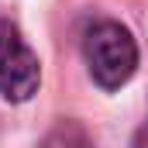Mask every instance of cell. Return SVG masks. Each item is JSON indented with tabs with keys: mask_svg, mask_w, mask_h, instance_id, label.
Here are the masks:
<instances>
[{
	"mask_svg": "<svg viewBox=\"0 0 148 148\" xmlns=\"http://www.w3.org/2000/svg\"><path fill=\"white\" fill-rule=\"evenodd\" d=\"M41 148H93V141L86 138V131L79 127V124H73V121H62L45 141H41Z\"/></svg>",
	"mask_w": 148,
	"mask_h": 148,
	"instance_id": "3957f363",
	"label": "cell"
},
{
	"mask_svg": "<svg viewBox=\"0 0 148 148\" xmlns=\"http://www.w3.org/2000/svg\"><path fill=\"white\" fill-rule=\"evenodd\" d=\"M83 52H86V66L93 79L103 86V90H117L124 86L134 66H138V48H134V38L127 35V28H121L117 21H100L86 31L83 41Z\"/></svg>",
	"mask_w": 148,
	"mask_h": 148,
	"instance_id": "6da1fadb",
	"label": "cell"
},
{
	"mask_svg": "<svg viewBox=\"0 0 148 148\" xmlns=\"http://www.w3.org/2000/svg\"><path fill=\"white\" fill-rule=\"evenodd\" d=\"M134 148H148V124L138 131V138H134Z\"/></svg>",
	"mask_w": 148,
	"mask_h": 148,
	"instance_id": "277c9868",
	"label": "cell"
},
{
	"mask_svg": "<svg viewBox=\"0 0 148 148\" xmlns=\"http://www.w3.org/2000/svg\"><path fill=\"white\" fill-rule=\"evenodd\" d=\"M38 59L10 21H0V93L7 100H28L38 90Z\"/></svg>",
	"mask_w": 148,
	"mask_h": 148,
	"instance_id": "7a4b0ae2",
	"label": "cell"
}]
</instances>
